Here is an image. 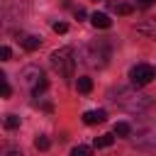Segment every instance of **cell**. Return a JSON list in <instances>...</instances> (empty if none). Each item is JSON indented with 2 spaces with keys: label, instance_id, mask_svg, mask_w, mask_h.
<instances>
[{
  "label": "cell",
  "instance_id": "1",
  "mask_svg": "<svg viewBox=\"0 0 156 156\" xmlns=\"http://www.w3.org/2000/svg\"><path fill=\"white\" fill-rule=\"evenodd\" d=\"M110 41L107 39H98V41H93V44H88L85 46V51H83V61L88 63V66H93V68H102L107 61H110Z\"/></svg>",
  "mask_w": 156,
  "mask_h": 156
},
{
  "label": "cell",
  "instance_id": "2",
  "mask_svg": "<svg viewBox=\"0 0 156 156\" xmlns=\"http://www.w3.org/2000/svg\"><path fill=\"white\" fill-rule=\"evenodd\" d=\"M51 68H54L58 76L71 78V76H73V68H76V51H73L71 46L56 49V51L51 54Z\"/></svg>",
  "mask_w": 156,
  "mask_h": 156
},
{
  "label": "cell",
  "instance_id": "3",
  "mask_svg": "<svg viewBox=\"0 0 156 156\" xmlns=\"http://www.w3.org/2000/svg\"><path fill=\"white\" fill-rule=\"evenodd\" d=\"M20 78H22V85H24V88H29L34 98H39V95L49 88V80L44 78V73H41V68H39V66H27V68L22 71V76H20Z\"/></svg>",
  "mask_w": 156,
  "mask_h": 156
},
{
  "label": "cell",
  "instance_id": "4",
  "mask_svg": "<svg viewBox=\"0 0 156 156\" xmlns=\"http://www.w3.org/2000/svg\"><path fill=\"white\" fill-rule=\"evenodd\" d=\"M117 93L124 95V98H112V100L119 102L122 107H127L129 112H141V110H146V107L151 105L149 95H139V93H134V90H124V88H117Z\"/></svg>",
  "mask_w": 156,
  "mask_h": 156
},
{
  "label": "cell",
  "instance_id": "5",
  "mask_svg": "<svg viewBox=\"0 0 156 156\" xmlns=\"http://www.w3.org/2000/svg\"><path fill=\"white\" fill-rule=\"evenodd\" d=\"M154 78H156V66H151V63H136V66H132V71H129V80H132L134 88H144V85H149Z\"/></svg>",
  "mask_w": 156,
  "mask_h": 156
},
{
  "label": "cell",
  "instance_id": "6",
  "mask_svg": "<svg viewBox=\"0 0 156 156\" xmlns=\"http://www.w3.org/2000/svg\"><path fill=\"white\" fill-rule=\"evenodd\" d=\"M105 119H107V112L105 110H88L83 115V122L85 124H102Z\"/></svg>",
  "mask_w": 156,
  "mask_h": 156
},
{
  "label": "cell",
  "instance_id": "7",
  "mask_svg": "<svg viewBox=\"0 0 156 156\" xmlns=\"http://www.w3.org/2000/svg\"><path fill=\"white\" fill-rule=\"evenodd\" d=\"M90 22H93V27H98V29H107V27L112 24V20H110L105 12H93V15H90Z\"/></svg>",
  "mask_w": 156,
  "mask_h": 156
},
{
  "label": "cell",
  "instance_id": "8",
  "mask_svg": "<svg viewBox=\"0 0 156 156\" xmlns=\"http://www.w3.org/2000/svg\"><path fill=\"white\" fill-rule=\"evenodd\" d=\"M22 46H24L27 51H34V49L41 46V37H37V34H24V37H22Z\"/></svg>",
  "mask_w": 156,
  "mask_h": 156
},
{
  "label": "cell",
  "instance_id": "9",
  "mask_svg": "<svg viewBox=\"0 0 156 156\" xmlns=\"http://www.w3.org/2000/svg\"><path fill=\"white\" fill-rule=\"evenodd\" d=\"M136 32H141V34H146V37H156V17H151L149 22L136 24Z\"/></svg>",
  "mask_w": 156,
  "mask_h": 156
},
{
  "label": "cell",
  "instance_id": "10",
  "mask_svg": "<svg viewBox=\"0 0 156 156\" xmlns=\"http://www.w3.org/2000/svg\"><path fill=\"white\" fill-rule=\"evenodd\" d=\"M112 141H115L112 134H100V136H95V146H98V149H107V146H112Z\"/></svg>",
  "mask_w": 156,
  "mask_h": 156
},
{
  "label": "cell",
  "instance_id": "11",
  "mask_svg": "<svg viewBox=\"0 0 156 156\" xmlns=\"http://www.w3.org/2000/svg\"><path fill=\"white\" fill-rule=\"evenodd\" d=\"M76 88H78V93H90V90H93V80H90L88 76H83V78H78Z\"/></svg>",
  "mask_w": 156,
  "mask_h": 156
},
{
  "label": "cell",
  "instance_id": "12",
  "mask_svg": "<svg viewBox=\"0 0 156 156\" xmlns=\"http://www.w3.org/2000/svg\"><path fill=\"white\" fill-rule=\"evenodd\" d=\"M115 134H117V136H129V134H132V127H129L127 122H117V124H115Z\"/></svg>",
  "mask_w": 156,
  "mask_h": 156
},
{
  "label": "cell",
  "instance_id": "13",
  "mask_svg": "<svg viewBox=\"0 0 156 156\" xmlns=\"http://www.w3.org/2000/svg\"><path fill=\"white\" fill-rule=\"evenodd\" d=\"M71 156H93V149L90 146H73Z\"/></svg>",
  "mask_w": 156,
  "mask_h": 156
},
{
  "label": "cell",
  "instance_id": "14",
  "mask_svg": "<svg viewBox=\"0 0 156 156\" xmlns=\"http://www.w3.org/2000/svg\"><path fill=\"white\" fill-rule=\"evenodd\" d=\"M34 146H37L39 151H46V149L51 146V141H49V136H37V139H34Z\"/></svg>",
  "mask_w": 156,
  "mask_h": 156
},
{
  "label": "cell",
  "instance_id": "15",
  "mask_svg": "<svg viewBox=\"0 0 156 156\" xmlns=\"http://www.w3.org/2000/svg\"><path fill=\"white\" fill-rule=\"evenodd\" d=\"M5 127H7V129H17V127H20V117H17V115H7V117H5Z\"/></svg>",
  "mask_w": 156,
  "mask_h": 156
},
{
  "label": "cell",
  "instance_id": "16",
  "mask_svg": "<svg viewBox=\"0 0 156 156\" xmlns=\"http://www.w3.org/2000/svg\"><path fill=\"white\" fill-rule=\"evenodd\" d=\"M115 10H117V15H132V12H134V7H132V5H127V2L115 5Z\"/></svg>",
  "mask_w": 156,
  "mask_h": 156
},
{
  "label": "cell",
  "instance_id": "17",
  "mask_svg": "<svg viewBox=\"0 0 156 156\" xmlns=\"http://www.w3.org/2000/svg\"><path fill=\"white\" fill-rule=\"evenodd\" d=\"M54 32H56V34H66V32H68V24H66V22H54Z\"/></svg>",
  "mask_w": 156,
  "mask_h": 156
},
{
  "label": "cell",
  "instance_id": "18",
  "mask_svg": "<svg viewBox=\"0 0 156 156\" xmlns=\"http://www.w3.org/2000/svg\"><path fill=\"white\" fill-rule=\"evenodd\" d=\"M0 78H2V88H0V90H2V98H10V93H12V90H10V83H7L5 76H0Z\"/></svg>",
  "mask_w": 156,
  "mask_h": 156
},
{
  "label": "cell",
  "instance_id": "19",
  "mask_svg": "<svg viewBox=\"0 0 156 156\" xmlns=\"http://www.w3.org/2000/svg\"><path fill=\"white\" fill-rule=\"evenodd\" d=\"M10 56H12L10 46H2V49H0V58H2V61H10Z\"/></svg>",
  "mask_w": 156,
  "mask_h": 156
},
{
  "label": "cell",
  "instance_id": "20",
  "mask_svg": "<svg viewBox=\"0 0 156 156\" xmlns=\"http://www.w3.org/2000/svg\"><path fill=\"white\" fill-rule=\"evenodd\" d=\"M154 0H136V7H151Z\"/></svg>",
  "mask_w": 156,
  "mask_h": 156
},
{
  "label": "cell",
  "instance_id": "21",
  "mask_svg": "<svg viewBox=\"0 0 156 156\" xmlns=\"http://www.w3.org/2000/svg\"><path fill=\"white\" fill-rule=\"evenodd\" d=\"M76 17H78V22H80V20L85 17V10H83V7H78V10H76Z\"/></svg>",
  "mask_w": 156,
  "mask_h": 156
},
{
  "label": "cell",
  "instance_id": "22",
  "mask_svg": "<svg viewBox=\"0 0 156 156\" xmlns=\"http://www.w3.org/2000/svg\"><path fill=\"white\" fill-rule=\"evenodd\" d=\"M5 156H22V151H17V149H12V151H7Z\"/></svg>",
  "mask_w": 156,
  "mask_h": 156
}]
</instances>
